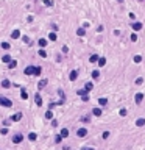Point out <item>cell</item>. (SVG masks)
<instances>
[{
	"instance_id": "cell-23",
	"label": "cell",
	"mask_w": 145,
	"mask_h": 150,
	"mask_svg": "<svg viewBox=\"0 0 145 150\" xmlns=\"http://www.w3.org/2000/svg\"><path fill=\"white\" fill-rule=\"evenodd\" d=\"M45 117H47V119H53V113H52V111L48 109V111H47V113H45Z\"/></svg>"
},
{
	"instance_id": "cell-11",
	"label": "cell",
	"mask_w": 145,
	"mask_h": 150,
	"mask_svg": "<svg viewBox=\"0 0 145 150\" xmlns=\"http://www.w3.org/2000/svg\"><path fill=\"white\" fill-rule=\"evenodd\" d=\"M19 36H20V31H19V30H14V31L11 33V38H12V39H17Z\"/></svg>"
},
{
	"instance_id": "cell-25",
	"label": "cell",
	"mask_w": 145,
	"mask_h": 150,
	"mask_svg": "<svg viewBox=\"0 0 145 150\" xmlns=\"http://www.w3.org/2000/svg\"><path fill=\"white\" fill-rule=\"evenodd\" d=\"M92 88H94V84H92V83H86V86H84V89H86V91H91Z\"/></svg>"
},
{
	"instance_id": "cell-38",
	"label": "cell",
	"mask_w": 145,
	"mask_h": 150,
	"mask_svg": "<svg viewBox=\"0 0 145 150\" xmlns=\"http://www.w3.org/2000/svg\"><path fill=\"white\" fill-rule=\"evenodd\" d=\"M0 133H2V135H6V133H8V128H2Z\"/></svg>"
},
{
	"instance_id": "cell-35",
	"label": "cell",
	"mask_w": 145,
	"mask_h": 150,
	"mask_svg": "<svg viewBox=\"0 0 145 150\" xmlns=\"http://www.w3.org/2000/svg\"><path fill=\"white\" fill-rule=\"evenodd\" d=\"M119 113H120V116H122V117H125V116H126V109H120Z\"/></svg>"
},
{
	"instance_id": "cell-31",
	"label": "cell",
	"mask_w": 145,
	"mask_h": 150,
	"mask_svg": "<svg viewBox=\"0 0 145 150\" xmlns=\"http://www.w3.org/2000/svg\"><path fill=\"white\" fill-rule=\"evenodd\" d=\"M142 61V56H139V55H136L134 56V63H140Z\"/></svg>"
},
{
	"instance_id": "cell-15",
	"label": "cell",
	"mask_w": 145,
	"mask_h": 150,
	"mask_svg": "<svg viewBox=\"0 0 145 150\" xmlns=\"http://www.w3.org/2000/svg\"><path fill=\"white\" fill-rule=\"evenodd\" d=\"M92 113H94V116H97V117H98V116H101V109H100V108H94Z\"/></svg>"
},
{
	"instance_id": "cell-2",
	"label": "cell",
	"mask_w": 145,
	"mask_h": 150,
	"mask_svg": "<svg viewBox=\"0 0 145 150\" xmlns=\"http://www.w3.org/2000/svg\"><path fill=\"white\" fill-rule=\"evenodd\" d=\"M0 105L5 106V108H11V106H12V100H10V98H6V97H0Z\"/></svg>"
},
{
	"instance_id": "cell-6",
	"label": "cell",
	"mask_w": 145,
	"mask_h": 150,
	"mask_svg": "<svg viewBox=\"0 0 145 150\" xmlns=\"http://www.w3.org/2000/svg\"><path fill=\"white\" fill-rule=\"evenodd\" d=\"M45 86H47V80H45V78H44V80H41L39 83H37V89H44Z\"/></svg>"
},
{
	"instance_id": "cell-9",
	"label": "cell",
	"mask_w": 145,
	"mask_h": 150,
	"mask_svg": "<svg viewBox=\"0 0 145 150\" xmlns=\"http://www.w3.org/2000/svg\"><path fill=\"white\" fill-rule=\"evenodd\" d=\"M69 78H70L72 81H75L76 78H78V72H76V70H72V72H70V77H69Z\"/></svg>"
},
{
	"instance_id": "cell-39",
	"label": "cell",
	"mask_w": 145,
	"mask_h": 150,
	"mask_svg": "<svg viewBox=\"0 0 145 150\" xmlns=\"http://www.w3.org/2000/svg\"><path fill=\"white\" fill-rule=\"evenodd\" d=\"M108 136H109V131H105V133H103V139H106Z\"/></svg>"
},
{
	"instance_id": "cell-36",
	"label": "cell",
	"mask_w": 145,
	"mask_h": 150,
	"mask_svg": "<svg viewBox=\"0 0 145 150\" xmlns=\"http://www.w3.org/2000/svg\"><path fill=\"white\" fill-rule=\"evenodd\" d=\"M131 41H133V42L137 41V35H131Z\"/></svg>"
},
{
	"instance_id": "cell-24",
	"label": "cell",
	"mask_w": 145,
	"mask_h": 150,
	"mask_svg": "<svg viewBox=\"0 0 145 150\" xmlns=\"http://www.w3.org/2000/svg\"><path fill=\"white\" fill-rule=\"evenodd\" d=\"M105 64H106V59H105V58H100V59H98V66H101V67H103Z\"/></svg>"
},
{
	"instance_id": "cell-26",
	"label": "cell",
	"mask_w": 145,
	"mask_h": 150,
	"mask_svg": "<svg viewBox=\"0 0 145 150\" xmlns=\"http://www.w3.org/2000/svg\"><path fill=\"white\" fill-rule=\"evenodd\" d=\"M98 77H100V72L98 70H94L92 72V78H98Z\"/></svg>"
},
{
	"instance_id": "cell-14",
	"label": "cell",
	"mask_w": 145,
	"mask_h": 150,
	"mask_svg": "<svg viewBox=\"0 0 145 150\" xmlns=\"http://www.w3.org/2000/svg\"><path fill=\"white\" fill-rule=\"evenodd\" d=\"M2 61H3V63H8V64H10V63L12 61V59H11V56H10V55H5V56L2 58Z\"/></svg>"
},
{
	"instance_id": "cell-29",
	"label": "cell",
	"mask_w": 145,
	"mask_h": 150,
	"mask_svg": "<svg viewBox=\"0 0 145 150\" xmlns=\"http://www.w3.org/2000/svg\"><path fill=\"white\" fill-rule=\"evenodd\" d=\"M16 66H17V63H16V61H14V59H12V61L10 63V69H14V67H16Z\"/></svg>"
},
{
	"instance_id": "cell-20",
	"label": "cell",
	"mask_w": 145,
	"mask_h": 150,
	"mask_svg": "<svg viewBox=\"0 0 145 150\" xmlns=\"http://www.w3.org/2000/svg\"><path fill=\"white\" fill-rule=\"evenodd\" d=\"M98 55H92V56H91V59H89V61H91V63H97V61H98Z\"/></svg>"
},
{
	"instance_id": "cell-40",
	"label": "cell",
	"mask_w": 145,
	"mask_h": 150,
	"mask_svg": "<svg viewBox=\"0 0 145 150\" xmlns=\"http://www.w3.org/2000/svg\"><path fill=\"white\" fill-rule=\"evenodd\" d=\"M81 150H94V149H92V147H83Z\"/></svg>"
},
{
	"instance_id": "cell-5",
	"label": "cell",
	"mask_w": 145,
	"mask_h": 150,
	"mask_svg": "<svg viewBox=\"0 0 145 150\" xmlns=\"http://www.w3.org/2000/svg\"><path fill=\"white\" fill-rule=\"evenodd\" d=\"M22 119V113H16L14 116H11V121L12 122H17V121H20Z\"/></svg>"
},
{
	"instance_id": "cell-10",
	"label": "cell",
	"mask_w": 145,
	"mask_h": 150,
	"mask_svg": "<svg viewBox=\"0 0 145 150\" xmlns=\"http://www.w3.org/2000/svg\"><path fill=\"white\" fill-rule=\"evenodd\" d=\"M131 27H133V30H136V31H137V30L142 28V24H140V22H134L133 25H131Z\"/></svg>"
},
{
	"instance_id": "cell-17",
	"label": "cell",
	"mask_w": 145,
	"mask_h": 150,
	"mask_svg": "<svg viewBox=\"0 0 145 150\" xmlns=\"http://www.w3.org/2000/svg\"><path fill=\"white\" fill-rule=\"evenodd\" d=\"M28 139H30V141H36V139H37V135H36V133H30V135H28Z\"/></svg>"
},
{
	"instance_id": "cell-3",
	"label": "cell",
	"mask_w": 145,
	"mask_h": 150,
	"mask_svg": "<svg viewBox=\"0 0 145 150\" xmlns=\"http://www.w3.org/2000/svg\"><path fill=\"white\" fill-rule=\"evenodd\" d=\"M22 141H24L22 135H16L14 138H12V142H14V144H19V142H22Z\"/></svg>"
},
{
	"instance_id": "cell-22",
	"label": "cell",
	"mask_w": 145,
	"mask_h": 150,
	"mask_svg": "<svg viewBox=\"0 0 145 150\" xmlns=\"http://www.w3.org/2000/svg\"><path fill=\"white\" fill-rule=\"evenodd\" d=\"M98 103H100L101 106H105L106 103H108V100H106V98H105V97H101V98H98Z\"/></svg>"
},
{
	"instance_id": "cell-34",
	"label": "cell",
	"mask_w": 145,
	"mask_h": 150,
	"mask_svg": "<svg viewBox=\"0 0 145 150\" xmlns=\"http://www.w3.org/2000/svg\"><path fill=\"white\" fill-rule=\"evenodd\" d=\"M44 3H45L47 6H52V5H53V2H52V0H44Z\"/></svg>"
},
{
	"instance_id": "cell-19",
	"label": "cell",
	"mask_w": 145,
	"mask_h": 150,
	"mask_svg": "<svg viewBox=\"0 0 145 150\" xmlns=\"http://www.w3.org/2000/svg\"><path fill=\"white\" fill-rule=\"evenodd\" d=\"M76 35H78V36H84V35H86L84 28H78V30H76Z\"/></svg>"
},
{
	"instance_id": "cell-7",
	"label": "cell",
	"mask_w": 145,
	"mask_h": 150,
	"mask_svg": "<svg viewBox=\"0 0 145 150\" xmlns=\"http://www.w3.org/2000/svg\"><path fill=\"white\" fill-rule=\"evenodd\" d=\"M142 100H144V94L142 92H137V94H136V103H140Z\"/></svg>"
},
{
	"instance_id": "cell-4",
	"label": "cell",
	"mask_w": 145,
	"mask_h": 150,
	"mask_svg": "<svg viewBox=\"0 0 145 150\" xmlns=\"http://www.w3.org/2000/svg\"><path fill=\"white\" fill-rule=\"evenodd\" d=\"M76 135H78L80 138H84V136L87 135V130H86V128H80V130L76 131Z\"/></svg>"
},
{
	"instance_id": "cell-16",
	"label": "cell",
	"mask_w": 145,
	"mask_h": 150,
	"mask_svg": "<svg viewBox=\"0 0 145 150\" xmlns=\"http://www.w3.org/2000/svg\"><path fill=\"white\" fill-rule=\"evenodd\" d=\"M10 86H11L10 80H3V81H2V88H10Z\"/></svg>"
},
{
	"instance_id": "cell-21",
	"label": "cell",
	"mask_w": 145,
	"mask_h": 150,
	"mask_svg": "<svg viewBox=\"0 0 145 150\" xmlns=\"http://www.w3.org/2000/svg\"><path fill=\"white\" fill-rule=\"evenodd\" d=\"M78 95L86 97V95H87V91H86V89H80V91H78Z\"/></svg>"
},
{
	"instance_id": "cell-41",
	"label": "cell",
	"mask_w": 145,
	"mask_h": 150,
	"mask_svg": "<svg viewBox=\"0 0 145 150\" xmlns=\"http://www.w3.org/2000/svg\"><path fill=\"white\" fill-rule=\"evenodd\" d=\"M122 2H123V0H119V3H122Z\"/></svg>"
},
{
	"instance_id": "cell-32",
	"label": "cell",
	"mask_w": 145,
	"mask_h": 150,
	"mask_svg": "<svg viewBox=\"0 0 145 150\" xmlns=\"http://www.w3.org/2000/svg\"><path fill=\"white\" fill-rule=\"evenodd\" d=\"M61 141H62V138H61V135H58L56 138H55V142H56V144H59V142H61Z\"/></svg>"
},
{
	"instance_id": "cell-1",
	"label": "cell",
	"mask_w": 145,
	"mask_h": 150,
	"mask_svg": "<svg viewBox=\"0 0 145 150\" xmlns=\"http://www.w3.org/2000/svg\"><path fill=\"white\" fill-rule=\"evenodd\" d=\"M41 70H42V69H41L39 66H37V67H36V66H28V67H25L24 72H25V75H39Z\"/></svg>"
},
{
	"instance_id": "cell-13",
	"label": "cell",
	"mask_w": 145,
	"mask_h": 150,
	"mask_svg": "<svg viewBox=\"0 0 145 150\" xmlns=\"http://www.w3.org/2000/svg\"><path fill=\"white\" fill-rule=\"evenodd\" d=\"M67 136H69V130H67V128H62L61 130V138H67Z\"/></svg>"
},
{
	"instance_id": "cell-8",
	"label": "cell",
	"mask_w": 145,
	"mask_h": 150,
	"mask_svg": "<svg viewBox=\"0 0 145 150\" xmlns=\"http://www.w3.org/2000/svg\"><path fill=\"white\" fill-rule=\"evenodd\" d=\"M35 102H36L37 106H42V98H41L39 94H36V95H35Z\"/></svg>"
},
{
	"instance_id": "cell-28",
	"label": "cell",
	"mask_w": 145,
	"mask_h": 150,
	"mask_svg": "<svg viewBox=\"0 0 145 150\" xmlns=\"http://www.w3.org/2000/svg\"><path fill=\"white\" fill-rule=\"evenodd\" d=\"M39 45L41 47H45L47 45V39H39Z\"/></svg>"
},
{
	"instance_id": "cell-33",
	"label": "cell",
	"mask_w": 145,
	"mask_h": 150,
	"mask_svg": "<svg viewBox=\"0 0 145 150\" xmlns=\"http://www.w3.org/2000/svg\"><path fill=\"white\" fill-rule=\"evenodd\" d=\"M39 55H41L42 58H45L47 56V52H45V50H39Z\"/></svg>"
},
{
	"instance_id": "cell-27",
	"label": "cell",
	"mask_w": 145,
	"mask_h": 150,
	"mask_svg": "<svg viewBox=\"0 0 145 150\" xmlns=\"http://www.w3.org/2000/svg\"><path fill=\"white\" fill-rule=\"evenodd\" d=\"M48 38H50V41H56V39H58L55 33H50V35H48Z\"/></svg>"
},
{
	"instance_id": "cell-42",
	"label": "cell",
	"mask_w": 145,
	"mask_h": 150,
	"mask_svg": "<svg viewBox=\"0 0 145 150\" xmlns=\"http://www.w3.org/2000/svg\"><path fill=\"white\" fill-rule=\"evenodd\" d=\"M139 2H145V0H139Z\"/></svg>"
},
{
	"instance_id": "cell-12",
	"label": "cell",
	"mask_w": 145,
	"mask_h": 150,
	"mask_svg": "<svg viewBox=\"0 0 145 150\" xmlns=\"http://www.w3.org/2000/svg\"><path fill=\"white\" fill-rule=\"evenodd\" d=\"M136 125H137V127H144L145 125V119H142V117L137 119V121H136Z\"/></svg>"
},
{
	"instance_id": "cell-18",
	"label": "cell",
	"mask_w": 145,
	"mask_h": 150,
	"mask_svg": "<svg viewBox=\"0 0 145 150\" xmlns=\"http://www.w3.org/2000/svg\"><path fill=\"white\" fill-rule=\"evenodd\" d=\"M20 97H22L24 100H27V98H28V94H27V91H25V89H22V91H20Z\"/></svg>"
},
{
	"instance_id": "cell-37",
	"label": "cell",
	"mask_w": 145,
	"mask_h": 150,
	"mask_svg": "<svg viewBox=\"0 0 145 150\" xmlns=\"http://www.w3.org/2000/svg\"><path fill=\"white\" fill-rule=\"evenodd\" d=\"M142 81H144V78H140V77H139V78L136 80V84H142Z\"/></svg>"
},
{
	"instance_id": "cell-30",
	"label": "cell",
	"mask_w": 145,
	"mask_h": 150,
	"mask_svg": "<svg viewBox=\"0 0 145 150\" xmlns=\"http://www.w3.org/2000/svg\"><path fill=\"white\" fill-rule=\"evenodd\" d=\"M2 49L8 50V49H10V44H8V42H2Z\"/></svg>"
}]
</instances>
